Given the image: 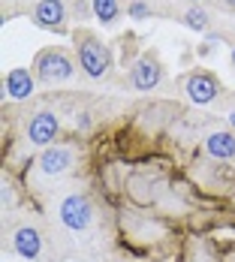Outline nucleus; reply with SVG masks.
I'll list each match as a JSON object with an SVG mask.
<instances>
[{
    "label": "nucleus",
    "mask_w": 235,
    "mask_h": 262,
    "mask_svg": "<svg viewBox=\"0 0 235 262\" xmlns=\"http://www.w3.org/2000/svg\"><path fill=\"white\" fill-rule=\"evenodd\" d=\"M33 76L42 84H60L76 76V63L63 49H42L33 60Z\"/></svg>",
    "instance_id": "nucleus-2"
},
{
    "label": "nucleus",
    "mask_w": 235,
    "mask_h": 262,
    "mask_svg": "<svg viewBox=\"0 0 235 262\" xmlns=\"http://www.w3.org/2000/svg\"><path fill=\"white\" fill-rule=\"evenodd\" d=\"M57 217H60V223H63L67 229L84 232V229L91 226V220H94V205H91V199H88L84 193H70V196H63V202L57 205Z\"/></svg>",
    "instance_id": "nucleus-3"
},
{
    "label": "nucleus",
    "mask_w": 235,
    "mask_h": 262,
    "mask_svg": "<svg viewBox=\"0 0 235 262\" xmlns=\"http://www.w3.org/2000/svg\"><path fill=\"white\" fill-rule=\"evenodd\" d=\"M12 250L22 256V259H36L42 253V235L33 229V226H18L15 235H12Z\"/></svg>",
    "instance_id": "nucleus-10"
},
{
    "label": "nucleus",
    "mask_w": 235,
    "mask_h": 262,
    "mask_svg": "<svg viewBox=\"0 0 235 262\" xmlns=\"http://www.w3.org/2000/svg\"><path fill=\"white\" fill-rule=\"evenodd\" d=\"M57 133H60V121H57L54 112H36V115H30V121H27V139L36 148H49L57 139Z\"/></svg>",
    "instance_id": "nucleus-6"
},
{
    "label": "nucleus",
    "mask_w": 235,
    "mask_h": 262,
    "mask_svg": "<svg viewBox=\"0 0 235 262\" xmlns=\"http://www.w3.org/2000/svg\"><path fill=\"white\" fill-rule=\"evenodd\" d=\"M33 21L42 30L67 33V3L63 0H39L33 6Z\"/></svg>",
    "instance_id": "nucleus-7"
},
{
    "label": "nucleus",
    "mask_w": 235,
    "mask_h": 262,
    "mask_svg": "<svg viewBox=\"0 0 235 262\" xmlns=\"http://www.w3.org/2000/svg\"><path fill=\"white\" fill-rule=\"evenodd\" d=\"M205 151H208L211 157H217V160L235 157V133H229V130L211 133L208 139H205Z\"/></svg>",
    "instance_id": "nucleus-11"
},
{
    "label": "nucleus",
    "mask_w": 235,
    "mask_h": 262,
    "mask_svg": "<svg viewBox=\"0 0 235 262\" xmlns=\"http://www.w3.org/2000/svg\"><path fill=\"white\" fill-rule=\"evenodd\" d=\"M184 94L193 100V103L199 105H208L217 100V94H220V81L214 79L211 73H190L187 79H184Z\"/></svg>",
    "instance_id": "nucleus-8"
},
{
    "label": "nucleus",
    "mask_w": 235,
    "mask_h": 262,
    "mask_svg": "<svg viewBox=\"0 0 235 262\" xmlns=\"http://www.w3.org/2000/svg\"><path fill=\"white\" fill-rule=\"evenodd\" d=\"M73 166H76V148L73 145H49V148H42V154L36 160V169L46 178H60Z\"/></svg>",
    "instance_id": "nucleus-4"
},
{
    "label": "nucleus",
    "mask_w": 235,
    "mask_h": 262,
    "mask_svg": "<svg viewBox=\"0 0 235 262\" xmlns=\"http://www.w3.org/2000/svg\"><path fill=\"white\" fill-rule=\"evenodd\" d=\"M232 67H235V49H232Z\"/></svg>",
    "instance_id": "nucleus-19"
},
{
    "label": "nucleus",
    "mask_w": 235,
    "mask_h": 262,
    "mask_svg": "<svg viewBox=\"0 0 235 262\" xmlns=\"http://www.w3.org/2000/svg\"><path fill=\"white\" fill-rule=\"evenodd\" d=\"M184 25L190 27V30H205V27H208V12H205V9L190 6V9L184 12Z\"/></svg>",
    "instance_id": "nucleus-13"
},
{
    "label": "nucleus",
    "mask_w": 235,
    "mask_h": 262,
    "mask_svg": "<svg viewBox=\"0 0 235 262\" xmlns=\"http://www.w3.org/2000/svg\"><path fill=\"white\" fill-rule=\"evenodd\" d=\"M160 81H163V63L154 54H142L130 67V84L136 91H154Z\"/></svg>",
    "instance_id": "nucleus-5"
},
{
    "label": "nucleus",
    "mask_w": 235,
    "mask_h": 262,
    "mask_svg": "<svg viewBox=\"0 0 235 262\" xmlns=\"http://www.w3.org/2000/svg\"><path fill=\"white\" fill-rule=\"evenodd\" d=\"M94 6V18L103 21V25H115L118 15H121V3L118 0H91Z\"/></svg>",
    "instance_id": "nucleus-12"
},
{
    "label": "nucleus",
    "mask_w": 235,
    "mask_h": 262,
    "mask_svg": "<svg viewBox=\"0 0 235 262\" xmlns=\"http://www.w3.org/2000/svg\"><path fill=\"white\" fill-rule=\"evenodd\" d=\"M33 88H36V76H33L30 70H25V67L9 70L6 79H3V94H6L9 100H27V97L33 94Z\"/></svg>",
    "instance_id": "nucleus-9"
},
{
    "label": "nucleus",
    "mask_w": 235,
    "mask_h": 262,
    "mask_svg": "<svg viewBox=\"0 0 235 262\" xmlns=\"http://www.w3.org/2000/svg\"><path fill=\"white\" fill-rule=\"evenodd\" d=\"M12 205H15V199H12V184L3 178V211L12 208Z\"/></svg>",
    "instance_id": "nucleus-16"
},
{
    "label": "nucleus",
    "mask_w": 235,
    "mask_h": 262,
    "mask_svg": "<svg viewBox=\"0 0 235 262\" xmlns=\"http://www.w3.org/2000/svg\"><path fill=\"white\" fill-rule=\"evenodd\" d=\"M127 12H130L133 18H145V15H151V6H145L142 0H136V3H130V9H127Z\"/></svg>",
    "instance_id": "nucleus-15"
},
{
    "label": "nucleus",
    "mask_w": 235,
    "mask_h": 262,
    "mask_svg": "<svg viewBox=\"0 0 235 262\" xmlns=\"http://www.w3.org/2000/svg\"><path fill=\"white\" fill-rule=\"evenodd\" d=\"M187 3H199V0H187Z\"/></svg>",
    "instance_id": "nucleus-20"
},
{
    "label": "nucleus",
    "mask_w": 235,
    "mask_h": 262,
    "mask_svg": "<svg viewBox=\"0 0 235 262\" xmlns=\"http://www.w3.org/2000/svg\"><path fill=\"white\" fill-rule=\"evenodd\" d=\"M70 9H73V15H76L78 21L88 18V15H94V6L88 0H70Z\"/></svg>",
    "instance_id": "nucleus-14"
},
{
    "label": "nucleus",
    "mask_w": 235,
    "mask_h": 262,
    "mask_svg": "<svg viewBox=\"0 0 235 262\" xmlns=\"http://www.w3.org/2000/svg\"><path fill=\"white\" fill-rule=\"evenodd\" d=\"M73 42H76L78 67L84 70V76L103 79L105 73L112 70V52H109V46H105L94 30H84V27L73 30Z\"/></svg>",
    "instance_id": "nucleus-1"
},
{
    "label": "nucleus",
    "mask_w": 235,
    "mask_h": 262,
    "mask_svg": "<svg viewBox=\"0 0 235 262\" xmlns=\"http://www.w3.org/2000/svg\"><path fill=\"white\" fill-rule=\"evenodd\" d=\"M229 124H232V127H235V112H232V115H229Z\"/></svg>",
    "instance_id": "nucleus-18"
},
{
    "label": "nucleus",
    "mask_w": 235,
    "mask_h": 262,
    "mask_svg": "<svg viewBox=\"0 0 235 262\" xmlns=\"http://www.w3.org/2000/svg\"><path fill=\"white\" fill-rule=\"evenodd\" d=\"M214 6L223 12H235V0H214Z\"/></svg>",
    "instance_id": "nucleus-17"
}]
</instances>
